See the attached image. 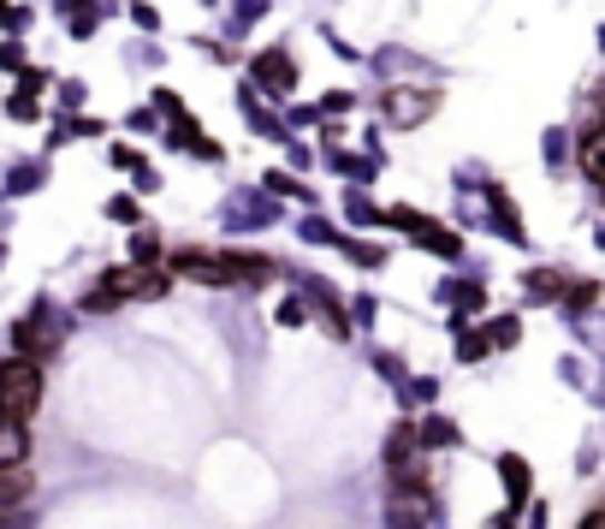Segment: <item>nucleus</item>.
<instances>
[{"label":"nucleus","instance_id":"obj_4","mask_svg":"<svg viewBox=\"0 0 605 529\" xmlns=\"http://www.w3.org/2000/svg\"><path fill=\"white\" fill-rule=\"evenodd\" d=\"M386 108H392L397 126H416L422 113H434V90H397V96L386 101Z\"/></svg>","mask_w":605,"mask_h":529},{"label":"nucleus","instance_id":"obj_8","mask_svg":"<svg viewBox=\"0 0 605 529\" xmlns=\"http://www.w3.org/2000/svg\"><path fill=\"white\" fill-rule=\"evenodd\" d=\"M582 529H605V506H599V511H594V518H587Z\"/></svg>","mask_w":605,"mask_h":529},{"label":"nucleus","instance_id":"obj_2","mask_svg":"<svg viewBox=\"0 0 605 529\" xmlns=\"http://www.w3.org/2000/svg\"><path fill=\"white\" fill-rule=\"evenodd\" d=\"M179 275L202 280V286H226V280L244 275V262H232V256H202V250H184V256H179Z\"/></svg>","mask_w":605,"mask_h":529},{"label":"nucleus","instance_id":"obj_7","mask_svg":"<svg viewBox=\"0 0 605 529\" xmlns=\"http://www.w3.org/2000/svg\"><path fill=\"white\" fill-rule=\"evenodd\" d=\"M262 78L273 83V90H280V83H291V60H280V54H268V60H262Z\"/></svg>","mask_w":605,"mask_h":529},{"label":"nucleus","instance_id":"obj_6","mask_svg":"<svg viewBox=\"0 0 605 529\" xmlns=\"http://www.w3.org/2000/svg\"><path fill=\"white\" fill-rule=\"evenodd\" d=\"M30 493V470L24 465H0V506H19Z\"/></svg>","mask_w":605,"mask_h":529},{"label":"nucleus","instance_id":"obj_5","mask_svg":"<svg viewBox=\"0 0 605 529\" xmlns=\"http://www.w3.org/2000/svg\"><path fill=\"white\" fill-rule=\"evenodd\" d=\"M24 458H30V435H24V422L0 417V465H24Z\"/></svg>","mask_w":605,"mask_h":529},{"label":"nucleus","instance_id":"obj_3","mask_svg":"<svg viewBox=\"0 0 605 529\" xmlns=\"http://www.w3.org/2000/svg\"><path fill=\"white\" fill-rule=\"evenodd\" d=\"M137 292L154 298V292H167V280H161V275H131V268H125V275H113V280H108L101 303H113V298H137Z\"/></svg>","mask_w":605,"mask_h":529},{"label":"nucleus","instance_id":"obj_1","mask_svg":"<svg viewBox=\"0 0 605 529\" xmlns=\"http://www.w3.org/2000/svg\"><path fill=\"white\" fill-rule=\"evenodd\" d=\"M37 405H42L37 357H7V363H0V417L24 422V417H37Z\"/></svg>","mask_w":605,"mask_h":529}]
</instances>
